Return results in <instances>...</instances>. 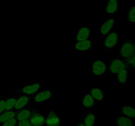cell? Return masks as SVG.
Masks as SVG:
<instances>
[{
    "mask_svg": "<svg viewBox=\"0 0 135 126\" xmlns=\"http://www.w3.org/2000/svg\"><path fill=\"white\" fill-rule=\"evenodd\" d=\"M115 23V19L113 16H111L109 18H107L105 21L102 22L98 27V34H100L102 37L105 36L108 34L113 30Z\"/></svg>",
    "mask_w": 135,
    "mask_h": 126,
    "instance_id": "obj_7",
    "label": "cell"
},
{
    "mask_svg": "<svg viewBox=\"0 0 135 126\" xmlns=\"http://www.w3.org/2000/svg\"><path fill=\"white\" fill-rule=\"evenodd\" d=\"M115 126H134V118H129L124 116H119L115 119Z\"/></svg>",
    "mask_w": 135,
    "mask_h": 126,
    "instance_id": "obj_18",
    "label": "cell"
},
{
    "mask_svg": "<svg viewBox=\"0 0 135 126\" xmlns=\"http://www.w3.org/2000/svg\"><path fill=\"white\" fill-rule=\"evenodd\" d=\"M17 114V111L15 110H6L0 114V123H2L3 122L15 118Z\"/></svg>",
    "mask_w": 135,
    "mask_h": 126,
    "instance_id": "obj_21",
    "label": "cell"
},
{
    "mask_svg": "<svg viewBox=\"0 0 135 126\" xmlns=\"http://www.w3.org/2000/svg\"><path fill=\"white\" fill-rule=\"evenodd\" d=\"M17 126H32L30 123L29 119H25L22 121H19L17 123Z\"/></svg>",
    "mask_w": 135,
    "mask_h": 126,
    "instance_id": "obj_27",
    "label": "cell"
},
{
    "mask_svg": "<svg viewBox=\"0 0 135 126\" xmlns=\"http://www.w3.org/2000/svg\"><path fill=\"white\" fill-rule=\"evenodd\" d=\"M131 76V68L129 66H127L124 68H123L120 72H119L115 75V77L119 83L124 84L126 83L127 80H129Z\"/></svg>",
    "mask_w": 135,
    "mask_h": 126,
    "instance_id": "obj_16",
    "label": "cell"
},
{
    "mask_svg": "<svg viewBox=\"0 0 135 126\" xmlns=\"http://www.w3.org/2000/svg\"><path fill=\"white\" fill-rule=\"evenodd\" d=\"M75 126H86V125L83 123L82 121H80V122H77V123H76V125Z\"/></svg>",
    "mask_w": 135,
    "mask_h": 126,
    "instance_id": "obj_28",
    "label": "cell"
},
{
    "mask_svg": "<svg viewBox=\"0 0 135 126\" xmlns=\"http://www.w3.org/2000/svg\"><path fill=\"white\" fill-rule=\"evenodd\" d=\"M135 52L134 42L133 41H125L120 47L119 55L121 59L124 60H127Z\"/></svg>",
    "mask_w": 135,
    "mask_h": 126,
    "instance_id": "obj_4",
    "label": "cell"
},
{
    "mask_svg": "<svg viewBox=\"0 0 135 126\" xmlns=\"http://www.w3.org/2000/svg\"><path fill=\"white\" fill-rule=\"evenodd\" d=\"M94 41L92 39L84 41H76L72 45L73 50L79 52H84L92 51L94 47Z\"/></svg>",
    "mask_w": 135,
    "mask_h": 126,
    "instance_id": "obj_10",
    "label": "cell"
},
{
    "mask_svg": "<svg viewBox=\"0 0 135 126\" xmlns=\"http://www.w3.org/2000/svg\"><path fill=\"white\" fill-rule=\"evenodd\" d=\"M63 120L59 114L54 110H50L46 112L45 126H61Z\"/></svg>",
    "mask_w": 135,
    "mask_h": 126,
    "instance_id": "obj_9",
    "label": "cell"
},
{
    "mask_svg": "<svg viewBox=\"0 0 135 126\" xmlns=\"http://www.w3.org/2000/svg\"><path fill=\"white\" fill-rule=\"evenodd\" d=\"M30 104H31V96L21 94V95L17 97L14 110L17 111V110L23 108L25 106L30 105Z\"/></svg>",
    "mask_w": 135,
    "mask_h": 126,
    "instance_id": "obj_13",
    "label": "cell"
},
{
    "mask_svg": "<svg viewBox=\"0 0 135 126\" xmlns=\"http://www.w3.org/2000/svg\"><path fill=\"white\" fill-rule=\"evenodd\" d=\"M42 83L34 82L33 83L22 85L20 89V93L21 94H25L28 96H33L42 89Z\"/></svg>",
    "mask_w": 135,
    "mask_h": 126,
    "instance_id": "obj_8",
    "label": "cell"
},
{
    "mask_svg": "<svg viewBox=\"0 0 135 126\" xmlns=\"http://www.w3.org/2000/svg\"><path fill=\"white\" fill-rule=\"evenodd\" d=\"M127 66L125 60L121 58H114L108 66V72L110 75H116L123 68Z\"/></svg>",
    "mask_w": 135,
    "mask_h": 126,
    "instance_id": "obj_6",
    "label": "cell"
},
{
    "mask_svg": "<svg viewBox=\"0 0 135 126\" xmlns=\"http://www.w3.org/2000/svg\"><path fill=\"white\" fill-rule=\"evenodd\" d=\"M5 100L6 97H4L3 95L0 97V114L3 112L5 110Z\"/></svg>",
    "mask_w": 135,
    "mask_h": 126,
    "instance_id": "obj_26",
    "label": "cell"
},
{
    "mask_svg": "<svg viewBox=\"0 0 135 126\" xmlns=\"http://www.w3.org/2000/svg\"></svg>",
    "mask_w": 135,
    "mask_h": 126,
    "instance_id": "obj_30",
    "label": "cell"
},
{
    "mask_svg": "<svg viewBox=\"0 0 135 126\" xmlns=\"http://www.w3.org/2000/svg\"><path fill=\"white\" fill-rule=\"evenodd\" d=\"M98 103V102L95 100L89 93H86L81 98L80 108L83 110H90L96 107Z\"/></svg>",
    "mask_w": 135,
    "mask_h": 126,
    "instance_id": "obj_12",
    "label": "cell"
},
{
    "mask_svg": "<svg viewBox=\"0 0 135 126\" xmlns=\"http://www.w3.org/2000/svg\"><path fill=\"white\" fill-rule=\"evenodd\" d=\"M18 121L15 118H13L11 119L3 122L2 123H0V126H17Z\"/></svg>",
    "mask_w": 135,
    "mask_h": 126,
    "instance_id": "obj_25",
    "label": "cell"
},
{
    "mask_svg": "<svg viewBox=\"0 0 135 126\" xmlns=\"http://www.w3.org/2000/svg\"><path fill=\"white\" fill-rule=\"evenodd\" d=\"M88 93L92 95V97L95 100L99 102H102L105 100V93L101 88L97 87H94L90 89Z\"/></svg>",
    "mask_w": 135,
    "mask_h": 126,
    "instance_id": "obj_17",
    "label": "cell"
},
{
    "mask_svg": "<svg viewBox=\"0 0 135 126\" xmlns=\"http://www.w3.org/2000/svg\"><path fill=\"white\" fill-rule=\"evenodd\" d=\"M134 49H135V42L134 43Z\"/></svg>",
    "mask_w": 135,
    "mask_h": 126,
    "instance_id": "obj_29",
    "label": "cell"
},
{
    "mask_svg": "<svg viewBox=\"0 0 135 126\" xmlns=\"http://www.w3.org/2000/svg\"><path fill=\"white\" fill-rule=\"evenodd\" d=\"M93 33L90 26H83L79 28L76 32V40L84 41L92 39Z\"/></svg>",
    "mask_w": 135,
    "mask_h": 126,
    "instance_id": "obj_11",
    "label": "cell"
},
{
    "mask_svg": "<svg viewBox=\"0 0 135 126\" xmlns=\"http://www.w3.org/2000/svg\"><path fill=\"white\" fill-rule=\"evenodd\" d=\"M46 113H44L40 109L34 108L29 120L32 126H45Z\"/></svg>",
    "mask_w": 135,
    "mask_h": 126,
    "instance_id": "obj_5",
    "label": "cell"
},
{
    "mask_svg": "<svg viewBox=\"0 0 135 126\" xmlns=\"http://www.w3.org/2000/svg\"><path fill=\"white\" fill-rule=\"evenodd\" d=\"M103 38H104L102 39V45L108 51L112 50L115 48L118 43L119 32L113 30L109 34Z\"/></svg>",
    "mask_w": 135,
    "mask_h": 126,
    "instance_id": "obj_3",
    "label": "cell"
},
{
    "mask_svg": "<svg viewBox=\"0 0 135 126\" xmlns=\"http://www.w3.org/2000/svg\"><path fill=\"white\" fill-rule=\"evenodd\" d=\"M119 116H124L129 118H135V107L131 105H125L119 109Z\"/></svg>",
    "mask_w": 135,
    "mask_h": 126,
    "instance_id": "obj_20",
    "label": "cell"
},
{
    "mask_svg": "<svg viewBox=\"0 0 135 126\" xmlns=\"http://www.w3.org/2000/svg\"><path fill=\"white\" fill-rule=\"evenodd\" d=\"M119 9V0H108L105 5V13L113 16L117 13Z\"/></svg>",
    "mask_w": 135,
    "mask_h": 126,
    "instance_id": "obj_19",
    "label": "cell"
},
{
    "mask_svg": "<svg viewBox=\"0 0 135 126\" xmlns=\"http://www.w3.org/2000/svg\"><path fill=\"white\" fill-rule=\"evenodd\" d=\"M33 109H34V108L32 107L30 105H28V106H25L21 110H17L15 118L18 122L29 119L33 111Z\"/></svg>",
    "mask_w": 135,
    "mask_h": 126,
    "instance_id": "obj_15",
    "label": "cell"
},
{
    "mask_svg": "<svg viewBox=\"0 0 135 126\" xmlns=\"http://www.w3.org/2000/svg\"><path fill=\"white\" fill-rule=\"evenodd\" d=\"M17 97H6L5 104V110H14L15 105L16 101H17Z\"/></svg>",
    "mask_w": 135,
    "mask_h": 126,
    "instance_id": "obj_22",
    "label": "cell"
},
{
    "mask_svg": "<svg viewBox=\"0 0 135 126\" xmlns=\"http://www.w3.org/2000/svg\"><path fill=\"white\" fill-rule=\"evenodd\" d=\"M125 62L129 66V68H131V70L135 71V52L131 57L125 60Z\"/></svg>",
    "mask_w": 135,
    "mask_h": 126,
    "instance_id": "obj_24",
    "label": "cell"
},
{
    "mask_svg": "<svg viewBox=\"0 0 135 126\" xmlns=\"http://www.w3.org/2000/svg\"><path fill=\"white\" fill-rule=\"evenodd\" d=\"M90 71L95 76H103L108 72V64L105 59H96L90 64Z\"/></svg>",
    "mask_w": 135,
    "mask_h": 126,
    "instance_id": "obj_1",
    "label": "cell"
},
{
    "mask_svg": "<svg viewBox=\"0 0 135 126\" xmlns=\"http://www.w3.org/2000/svg\"><path fill=\"white\" fill-rule=\"evenodd\" d=\"M98 116L96 113L86 112L81 118V121L86 126H96Z\"/></svg>",
    "mask_w": 135,
    "mask_h": 126,
    "instance_id": "obj_14",
    "label": "cell"
},
{
    "mask_svg": "<svg viewBox=\"0 0 135 126\" xmlns=\"http://www.w3.org/2000/svg\"><path fill=\"white\" fill-rule=\"evenodd\" d=\"M127 16L129 22L135 24V5L128 7L127 9Z\"/></svg>",
    "mask_w": 135,
    "mask_h": 126,
    "instance_id": "obj_23",
    "label": "cell"
},
{
    "mask_svg": "<svg viewBox=\"0 0 135 126\" xmlns=\"http://www.w3.org/2000/svg\"><path fill=\"white\" fill-rule=\"evenodd\" d=\"M54 94V91L51 89H42L33 96H31V104H42L51 99Z\"/></svg>",
    "mask_w": 135,
    "mask_h": 126,
    "instance_id": "obj_2",
    "label": "cell"
}]
</instances>
